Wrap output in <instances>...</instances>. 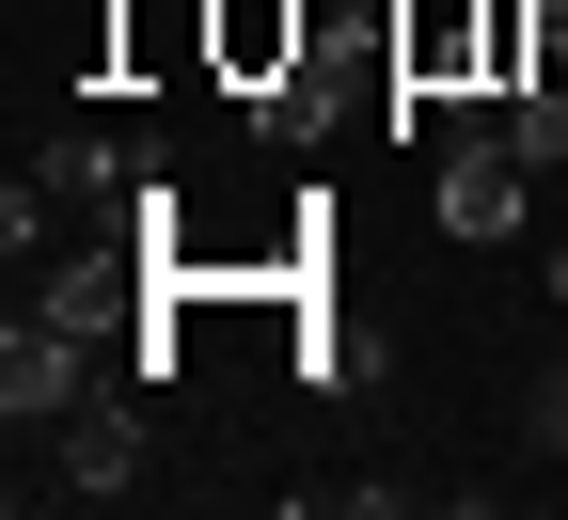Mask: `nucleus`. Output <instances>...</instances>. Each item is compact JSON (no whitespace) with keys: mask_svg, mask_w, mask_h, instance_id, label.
I'll use <instances>...</instances> for the list:
<instances>
[{"mask_svg":"<svg viewBox=\"0 0 568 520\" xmlns=\"http://www.w3.org/2000/svg\"><path fill=\"white\" fill-rule=\"evenodd\" d=\"M32 316H48V332H80V347H111V332H159V237H142V253H48Z\"/></svg>","mask_w":568,"mask_h":520,"instance_id":"nucleus-2","label":"nucleus"},{"mask_svg":"<svg viewBox=\"0 0 568 520\" xmlns=\"http://www.w3.org/2000/svg\"><path fill=\"white\" fill-rule=\"evenodd\" d=\"M552 190H568V159H552Z\"/></svg>","mask_w":568,"mask_h":520,"instance_id":"nucleus-8","label":"nucleus"},{"mask_svg":"<svg viewBox=\"0 0 568 520\" xmlns=\"http://www.w3.org/2000/svg\"><path fill=\"white\" fill-rule=\"evenodd\" d=\"M126 473H142V410H126V395L95 379L80 410H63V426H48V489H63V504H111Z\"/></svg>","mask_w":568,"mask_h":520,"instance_id":"nucleus-4","label":"nucleus"},{"mask_svg":"<svg viewBox=\"0 0 568 520\" xmlns=\"http://www.w3.org/2000/svg\"><path fill=\"white\" fill-rule=\"evenodd\" d=\"M222 63H237V80L301 63V0H222Z\"/></svg>","mask_w":568,"mask_h":520,"instance_id":"nucleus-5","label":"nucleus"},{"mask_svg":"<svg viewBox=\"0 0 568 520\" xmlns=\"http://www.w3.org/2000/svg\"><path fill=\"white\" fill-rule=\"evenodd\" d=\"M537 458H568V363H537Z\"/></svg>","mask_w":568,"mask_h":520,"instance_id":"nucleus-7","label":"nucleus"},{"mask_svg":"<svg viewBox=\"0 0 568 520\" xmlns=\"http://www.w3.org/2000/svg\"><path fill=\"white\" fill-rule=\"evenodd\" d=\"M537 174H552V159H537L521 126H458L443 174H426V205H443V237L489 253V237H521V221H537Z\"/></svg>","mask_w":568,"mask_h":520,"instance_id":"nucleus-1","label":"nucleus"},{"mask_svg":"<svg viewBox=\"0 0 568 520\" xmlns=\"http://www.w3.org/2000/svg\"><path fill=\"white\" fill-rule=\"evenodd\" d=\"M48 190H95V205H111V190H142V174H126V142H111V126H80V142L48 159Z\"/></svg>","mask_w":568,"mask_h":520,"instance_id":"nucleus-6","label":"nucleus"},{"mask_svg":"<svg viewBox=\"0 0 568 520\" xmlns=\"http://www.w3.org/2000/svg\"><path fill=\"white\" fill-rule=\"evenodd\" d=\"M80 395H95V347H80V332H48V316L0 332V426H17V441H48Z\"/></svg>","mask_w":568,"mask_h":520,"instance_id":"nucleus-3","label":"nucleus"}]
</instances>
